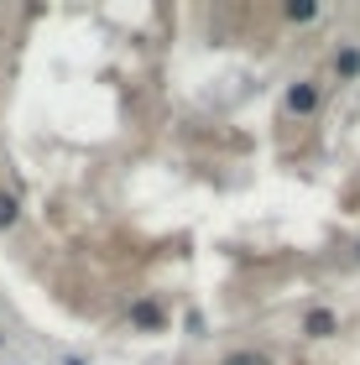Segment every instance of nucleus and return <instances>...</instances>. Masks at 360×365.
I'll return each instance as SVG.
<instances>
[{
	"mask_svg": "<svg viewBox=\"0 0 360 365\" xmlns=\"http://www.w3.org/2000/svg\"><path fill=\"white\" fill-rule=\"evenodd\" d=\"M287 110H292V115H314V110H319V89H314V84H292V89H287Z\"/></svg>",
	"mask_w": 360,
	"mask_h": 365,
	"instance_id": "obj_1",
	"label": "nucleus"
},
{
	"mask_svg": "<svg viewBox=\"0 0 360 365\" xmlns=\"http://www.w3.org/2000/svg\"><path fill=\"white\" fill-rule=\"evenodd\" d=\"M303 334H314V339H329V334H334V313H329V308H314V313L303 319Z\"/></svg>",
	"mask_w": 360,
	"mask_h": 365,
	"instance_id": "obj_2",
	"label": "nucleus"
},
{
	"mask_svg": "<svg viewBox=\"0 0 360 365\" xmlns=\"http://www.w3.org/2000/svg\"><path fill=\"white\" fill-rule=\"evenodd\" d=\"M130 324L136 329H162V308L157 303H130Z\"/></svg>",
	"mask_w": 360,
	"mask_h": 365,
	"instance_id": "obj_3",
	"label": "nucleus"
},
{
	"mask_svg": "<svg viewBox=\"0 0 360 365\" xmlns=\"http://www.w3.org/2000/svg\"><path fill=\"white\" fill-rule=\"evenodd\" d=\"M334 73L339 78H355L360 73V47H339V53H334Z\"/></svg>",
	"mask_w": 360,
	"mask_h": 365,
	"instance_id": "obj_4",
	"label": "nucleus"
},
{
	"mask_svg": "<svg viewBox=\"0 0 360 365\" xmlns=\"http://www.w3.org/2000/svg\"><path fill=\"white\" fill-rule=\"evenodd\" d=\"M6 225H16V198L0 193V230H6Z\"/></svg>",
	"mask_w": 360,
	"mask_h": 365,
	"instance_id": "obj_5",
	"label": "nucleus"
},
{
	"mask_svg": "<svg viewBox=\"0 0 360 365\" xmlns=\"http://www.w3.org/2000/svg\"><path fill=\"white\" fill-rule=\"evenodd\" d=\"M220 365H267V360H261V355H251V350H235V355H225Z\"/></svg>",
	"mask_w": 360,
	"mask_h": 365,
	"instance_id": "obj_6",
	"label": "nucleus"
},
{
	"mask_svg": "<svg viewBox=\"0 0 360 365\" xmlns=\"http://www.w3.org/2000/svg\"><path fill=\"white\" fill-rule=\"evenodd\" d=\"M287 16H292V21H314V6H308V0H292Z\"/></svg>",
	"mask_w": 360,
	"mask_h": 365,
	"instance_id": "obj_7",
	"label": "nucleus"
},
{
	"mask_svg": "<svg viewBox=\"0 0 360 365\" xmlns=\"http://www.w3.org/2000/svg\"><path fill=\"white\" fill-rule=\"evenodd\" d=\"M68 365H78V360H68Z\"/></svg>",
	"mask_w": 360,
	"mask_h": 365,
	"instance_id": "obj_8",
	"label": "nucleus"
}]
</instances>
